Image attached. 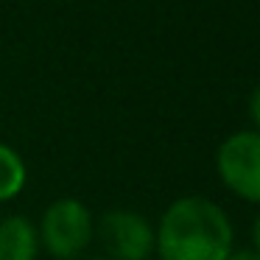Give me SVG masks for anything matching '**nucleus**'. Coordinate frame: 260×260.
I'll use <instances>...</instances> for the list:
<instances>
[{"label": "nucleus", "instance_id": "nucleus-5", "mask_svg": "<svg viewBox=\"0 0 260 260\" xmlns=\"http://www.w3.org/2000/svg\"><path fill=\"white\" fill-rule=\"evenodd\" d=\"M40 235L25 215L0 218V260H37Z\"/></svg>", "mask_w": 260, "mask_h": 260}, {"label": "nucleus", "instance_id": "nucleus-8", "mask_svg": "<svg viewBox=\"0 0 260 260\" xmlns=\"http://www.w3.org/2000/svg\"><path fill=\"white\" fill-rule=\"evenodd\" d=\"M252 252L260 257V213H257V218H254V224H252Z\"/></svg>", "mask_w": 260, "mask_h": 260}, {"label": "nucleus", "instance_id": "nucleus-1", "mask_svg": "<svg viewBox=\"0 0 260 260\" xmlns=\"http://www.w3.org/2000/svg\"><path fill=\"white\" fill-rule=\"evenodd\" d=\"M159 260H226L235 230L221 204L207 196H182L165 207L157 230Z\"/></svg>", "mask_w": 260, "mask_h": 260}, {"label": "nucleus", "instance_id": "nucleus-4", "mask_svg": "<svg viewBox=\"0 0 260 260\" xmlns=\"http://www.w3.org/2000/svg\"><path fill=\"white\" fill-rule=\"evenodd\" d=\"M95 235L109 260H148L157 249L154 226L135 210H107L98 218Z\"/></svg>", "mask_w": 260, "mask_h": 260}, {"label": "nucleus", "instance_id": "nucleus-10", "mask_svg": "<svg viewBox=\"0 0 260 260\" xmlns=\"http://www.w3.org/2000/svg\"><path fill=\"white\" fill-rule=\"evenodd\" d=\"M84 260H109V257H104V254H95V257H84Z\"/></svg>", "mask_w": 260, "mask_h": 260}, {"label": "nucleus", "instance_id": "nucleus-9", "mask_svg": "<svg viewBox=\"0 0 260 260\" xmlns=\"http://www.w3.org/2000/svg\"><path fill=\"white\" fill-rule=\"evenodd\" d=\"M226 260H260V257L252 252V249H238V252H232Z\"/></svg>", "mask_w": 260, "mask_h": 260}, {"label": "nucleus", "instance_id": "nucleus-2", "mask_svg": "<svg viewBox=\"0 0 260 260\" xmlns=\"http://www.w3.org/2000/svg\"><path fill=\"white\" fill-rule=\"evenodd\" d=\"M40 249L56 260H79L95 241V218L84 202L73 196L56 199L45 207L37 226Z\"/></svg>", "mask_w": 260, "mask_h": 260}, {"label": "nucleus", "instance_id": "nucleus-7", "mask_svg": "<svg viewBox=\"0 0 260 260\" xmlns=\"http://www.w3.org/2000/svg\"><path fill=\"white\" fill-rule=\"evenodd\" d=\"M249 118H252L254 132H260V84L254 87L252 95H249Z\"/></svg>", "mask_w": 260, "mask_h": 260}, {"label": "nucleus", "instance_id": "nucleus-6", "mask_svg": "<svg viewBox=\"0 0 260 260\" xmlns=\"http://www.w3.org/2000/svg\"><path fill=\"white\" fill-rule=\"evenodd\" d=\"M25 182H28V168H25L23 157L12 146L0 143V204L17 199Z\"/></svg>", "mask_w": 260, "mask_h": 260}, {"label": "nucleus", "instance_id": "nucleus-3", "mask_svg": "<svg viewBox=\"0 0 260 260\" xmlns=\"http://www.w3.org/2000/svg\"><path fill=\"white\" fill-rule=\"evenodd\" d=\"M215 171L232 196L260 204V132L241 129L224 137L215 151Z\"/></svg>", "mask_w": 260, "mask_h": 260}]
</instances>
